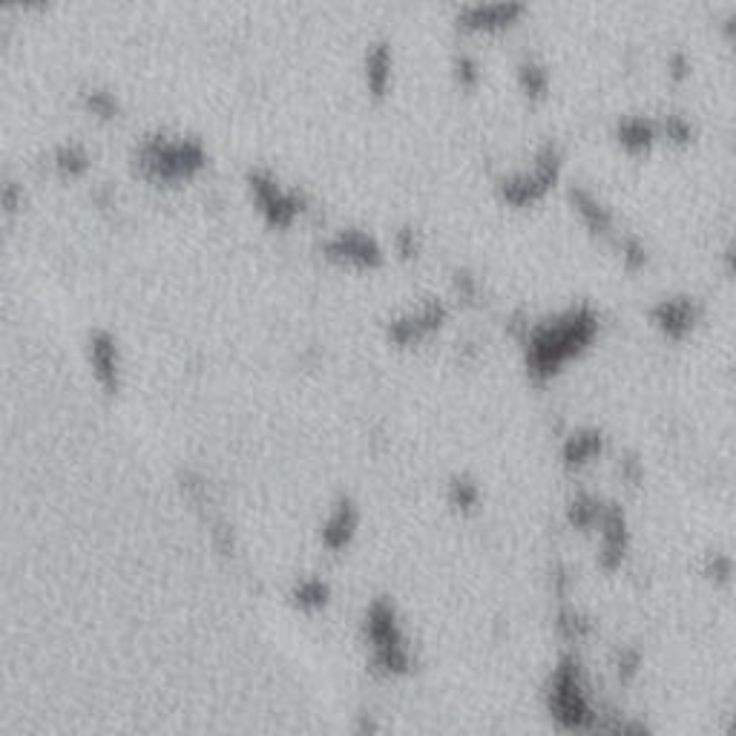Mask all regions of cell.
Returning a JSON list of instances; mask_svg holds the SVG:
<instances>
[{
    "label": "cell",
    "mask_w": 736,
    "mask_h": 736,
    "mask_svg": "<svg viewBox=\"0 0 736 736\" xmlns=\"http://www.w3.org/2000/svg\"><path fill=\"white\" fill-rule=\"evenodd\" d=\"M596 334L598 314L587 302L570 305L547 320L532 322V325L527 322L524 354H527L529 377L538 383L550 380L555 371H561L564 363H570L593 343Z\"/></svg>",
    "instance_id": "6da1fadb"
},
{
    "label": "cell",
    "mask_w": 736,
    "mask_h": 736,
    "mask_svg": "<svg viewBox=\"0 0 736 736\" xmlns=\"http://www.w3.org/2000/svg\"><path fill=\"white\" fill-rule=\"evenodd\" d=\"M547 713L550 719L567 734L596 736L601 725V713L596 711V702L590 696V685L584 676V667L575 656H561L558 665L552 667L550 682L544 690Z\"/></svg>",
    "instance_id": "7a4b0ae2"
},
{
    "label": "cell",
    "mask_w": 736,
    "mask_h": 736,
    "mask_svg": "<svg viewBox=\"0 0 736 736\" xmlns=\"http://www.w3.org/2000/svg\"><path fill=\"white\" fill-rule=\"evenodd\" d=\"M138 167L159 182H179L202 170L205 164V147L199 138H173L156 133L144 136L136 150Z\"/></svg>",
    "instance_id": "3957f363"
},
{
    "label": "cell",
    "mask_w": 736,
    "mask_h": 736,
    "mask_svg": "<svg viewBox=\"0 0 736 736\" xmlns=\"http://www.w3.org/2000/svg\"><path fill=\"white\" fill-rule=\"evenodd\" d=\"M366 639L371 644V659L383 673H406L412 653L403 636V627L389 601L377 598L366 613Z\"/></svg>",
    "instance_id": "277c9868"
},
{
    "label": "cell",
    "mask_w": 736,
    "mask_h": 736,
    "mask_svg": "<svg viewBox=\"0 0 736 736\" xmlns=\"http://www.w3.org/2000/svg\"><path fill=\"white\" fill-rule=\"evenodd\" d=\"M561 173V150L555 141H544L535 153V159L524 170H515L498 182V190L509 205H532L538 202L552 184L558 182Z\"/></svg>",
    "instance_id": "5b68a950"
},
{
    "label": "cell",
    "mask_w": 736,
    "mask_h": 736,
    "mask_svg": "<svg viewBox=\"0 0 736 736\" xmlns=\"http://www.w3.org/2000/svg\"><path fill=\"white\" fill-rule=\"evenodd\" d=\"M702 317H705V305L696 297H690V294L662 297L659 302H653V308H650L653 325L673 343L690 337L699 328Z\"/></svg>",
    "instance_id": "8992f818"
},
{
    "label": "cell",
    "mask_w": 736,
    "mask_h": 736,
    "mask_svg": "<svg viewBox=\"0 0 736 736\" xmlns=\"http://www.w3.org/2000/svg\"><path fill=\"white\" fill-rule=\"evenodd\" d=\"M248 184H251L253 199L259 210L274 222V225H291L297 219V213L302 210V202L294 190H285L282 184L276 182L274 176L262 167H256L248 173Z\"/></svg>",
    "instance_id": "52a82bcc"
},
{
    "label": "cell",
    "mask_w": 736,
    "mask_h": 736,
    "mask_svg": "<svg viewBox=\"0 0 736 736\" xmlns=\"http://www.w3.org/2000/svg\"><path fill=\"white\" fill-rule=\"evenodd\" d=\"M596 535H598V564L613 573L616 567H621L624 555H627V547H630V527H627V515L619 504L604 506L601 518L596 524Z\"/></svg>",
    "instance_id": "ba28073f"
},
{
    "label": "cell",
    "mask_w": 736,
    "mask_h": 736,
    "mask_svg": "<svg viewBox=\"0 0 736 736\" xmlns=\"http://www.w3.org/2000/svg\"><path fill=\"white\" fill-rule=\"evenodd\" d=\"M446 320V305L440 299H423L417 308L394 317L389 322V334L394 343L406 345V343H417L429 334H435L437 328Z\"/></svg>",
    "instance_id": "9c48e42d"
},
{
    "label": "cell",
    "mask_w": 736,
    "mask_h": 736,
    "mask_svg": "<svg viewBox=\"0 0 736 736\" xmlns=\"http://www.w3.org/2000/svg\"><path fill=\"white\" fill-rule=\"evenodd\" d=\"M325 253L331 259H340V262H351V265H377L380 262V245L374 236H368L366 230L357 228H343L337 230L328 242H325Z\"/></svg>",
    "instance_id": "30bf717a"
},
{
    "label": "cell",
    "mask_w": 736,
    "mask_h": 736,
    "mask_svg": "<svg viewBox=\"0 0 736 736\" xmlns=\"http://www.w3.org/2000/svg\"><path fill=\"white\" fill-rule=\"evenodd\" d=\"M527 9L521 3H469L458 12V26L469 32H498L518 21Z\"/></svg>",
    "instance_id": "8fae6325"
},
{
    "label": "cell",
    "mask_w": 736,
    "mask_h": 736,
    "mask_svg": "<svg viewBox=\"0 0 736 736\" xmlns=\"http://www.w3.org/2000/svg\"><path fill=\"white\" fill-rule=\"evenodd\" d=\"M87 351H90V363L95 368V377L101 380V386L110 391L118 389V383H121V360H118V345H115L113 334L104 331V328L90 331Z\"/></svg>",
    "instance_id": "7c38bea8"
},
{
    "label": "cell",
    "mask_w": 736,
    "mask_h": 736,
    "mask_svg": "<svg viewBox=\"0 0 736 736\" xmlns=\"http://www.w3.org/2000/svg\"><path fill=\"white\" fill-rule=\"evenodd\" d=\"M662 138L659 133V121L647 118V115H621L616 124V141L627 153H647L656 141Z\"/></svg>",
    "instance_id": "4fadbf2b"
},
{
    "label": "cell",
    "mask_w": 736,
    "mask_h": 736,
    "mask_svg": "<svg viewBox=\"0 0 736 736\" xmlns=\"http://www.w3.org/2000/svg\"><path fill=\"white\" fill-rule=\"evenodd\" d=\"M604 452V435L598 429H575L564 437V446H561V460L567 469H584L587 463H593Z\"/></svg>",
    "instance_id": "5bb4252c"
},
{
    "label": "cell",
    "mask_w": 736,
    "mask_h": 736,
    "mask_svg": "<svg viewBox=\"0 0 736 736\" xmlns=\"http://www.w3.org/2000/svg\"><path fill=\"white\" fill-rule=\"evenodd\" d=\"M570 202H573L575 213L581 216V222L593 233H601V236L613 233V213L590 187H573L570 190Z\"/></svg>",
    "instance_id": "9a60e30c"
},
{
    "label": "cell",
    "mask_w": 736,
    "mask_h": 736,
    "mask_svg": "<svg viewBox=\"0 0 736 736\" xmlns=\"http://www.w3.org/2000/svg\"><path fill=\"white\" fill-rule=\"evenodd\" d=\"M354 529H357V509H354L351 501H340L331 509V515L325 518V524H322V541L331 550H343L345 544L351 541Z\"/></svg>",
    "instance_id": "2e32d148"
},
{
    "label": "cell",
    "mask_w": 736,
    "mask_h": 736,
    "mask_svg": "<svg viewBox=\"0 0 736 736\" xmlns=\"http://www.w3.org/2000/svg\"><path fill=\"white\" fill-rule=\"evenodd\" d=\"M391 81V46L386 41H374L366 49V84L374 95H383Z\"/></svg>",
    "instance_id": "e0dca14e"
},
{
    "label": "cell",
    "mask_w": 736,
    "mask_h": 736,
    "mask_svg": "<svg viewBox=\"0 0 736 736\" xmlns=\"http://www.w3.org/2000/svg\"><path fill=\"white\" fill-rule=\"evenodd\" d=\"M518 87H521V92H524L527 98H532V101L547 98V92H550V69L544 67L538 58L524 55V58L518 61Z\"/></svg>",
    "instance_id": "ac0fdd59"
},
{
    "label": "cell",
    "mask_w": 736,
    "mask_h": 736,
    "mask_svg": "<svg viewBox=\"0 0 736 736\" xmlns=\"http://www.w3.org/2000/svg\"><path fill=\"white\" fill-rule=\"evenodd\" d=\"M699 573L713 587H731L736 581V558L725 550L705 552V558L699 564Z\"/></svg>",
    "instance_id": "d6986e66"
},
{
    "label": "cell",
    "mask_w": 736,
    "mask_h": 736,
    "mask_svg": "<svg viewBox=\"0 0 736 736\" xmlns=\"http://www.w3.org/2000/svg\"><path fill=\"white\" fill-rule=\"evenodd\" d=\"M604 506H607V501H601L596 495L578 492L575 498H570V504H567V518H570V524L575 529H596Z\"/></svg>",
    "instance_id": "ffe728a7"
},
{
    "label": "cell",
    "mask_w": 736,
    "mask_h": 736,
    "mask_svg": "<svg viewBox=\"0 0 736 736\" xmlns=\"http://www.w3.org/2000/svg\"><path fill=\"white\" fill-rule=\"evenodd\" d=\"M449 504L455 506L458 512H472L481 504V486L466 478V475H458L449 483Z\"/></svg>",
    "instance_id": "44dd1931"
},
{
    "label": "cell",
    "mask_w": 736,
    "mask_h": 736,
    "mask_svg": "<svg viewBox=\"0 0 736 736\" xmlns=\"http://www.w3.org/2000/svg\"><path fill=\"white\" fill-rule=\"evenodd\" d=\"M555 627H558V633H561L567 642H581V639H587V636H590L593 621L587 619L581 610H575V607H564V610L558 613Z\"/></svg>",
    "instance_id": "7402d4cb"
},
{
    "label": "cell",
    "mask_w": 736,
    "mask_h": 736,
    "mask_svg": "<svg viewBox=\"0 0 736 736\" xmlns=\"http://www.w3.org/2000/svg\"><path fill=\"white\" fill-rule=\"evenodd\" d=\"M87 164H90V156H87V150H84L78 141H67V144H61V147L55 150V167H58V173H64V176H78V173H84Z\"/></svg>",
    "instance_id": "603a6c76"
},
{
    "label": "cell",
    "mask_w": 736,
    "mask_h": 736,
    "mask_svg": "<svg viewBox=\"0 0 736 736\" xmlns=\"http://www.w3.org/2000/svg\"><path fill=\"white\" fill-rule=\"evenodd\" d=\"M659 133L673 144H690L696 138V124L685 113H665L659 121Z\"/></svg>",
    "instance_id": "cb8c5ba5"
},
{
    "label": "cell",
    "mask_w": 736,
    "mask_h": 736,
    "mask_svg": "<svg viewBox=\"0 0 736 736\" xmlns=\"http://www.w3.org/2000/svg\"><path fill=\"white\" fill-rule=\"evenodd\" d=\"M596 736H653V731L642 719H624V716H604Z\"/></svg>",
    "instance_id": "d4e9b609"
},
{
    "label": "cell",
    "mask_w": 736,
    "mask_h": 736,
    "mask_svg": "<svg viewBox=\"0 0 736 736\" xmlns=\"http://www.w3.org/2000/svg\"><path fill=\"white\" fill-rule=\"evenodd\" d=\"M294 601L305 610H317L328 601V584L320 578H302L294 587Z\"/></svg>",
    "instance_id": "484cf974"
},
{
    "label": "cell",
    "mask_w": 736,
    "mask_h": 736,
    "mask_svg": "<svg viewBox=\"0 0 736 736\" xmlns=\"http://www.w3.org/2000/svg\"><path fill=\"white\" fill-rule=\"evenodd\" d=\"M84 107L92 115H101V118H113L118 113V101H115L113 92L107 90H87L84 92Z\"/></svg>",
    "instance_id": "4316f807"
},
{
    "label": "cell",
    "mask_w": 736,
    "mask_h": 736,
    "mask_svg": "<svg viewBox=\"0 0 736 736\" xmlns=\"http://www.w3.org/2000/svg\"><path fill=\"white\" fill-rule=\"evenodd\" d=\"M619 251L621 259H624V265H627L630 271H639V268L647 265V248H644L642 239H636V236H621Z\"/></svg>",
    "instance_id": "83f0119b"
},
{
    "label": "cell",
    "mask_w": 736,
    "mask_h": 736,
    "mask_svg": "<svg viewBox=\"0 0 736 736\" xmlns=\"http://www.w3.org/2000/svg\"><path fill=\"white\" fill-rule=\"evenodd\" d=\"M639 667H642V653L636 647H621L619 656H616V673H619V679H624V682L636 679Z\"/></svg>",
    "instance_id": "f1b7e54d"
},
{
    "label": "cell",
    "mask_w": 736,
    "mask_h": 736,
    "mask_svg": "<svg viewBox=\"0 0 736 736\" xmlns=\"http://www.w3.org/2000/svg\"><path fill=\"white\" fill-rule=\"evenodd\" d=\"M455 75H458L460 87H475L481 81V69H478V61L466 52H460L455 58Z\"/></svg>",
    "instance_id": "f546056e"
},
{
    "label": "cell",
    "mask_w": 736,
    "mask_h": 736,
    "mask_svg": "<svg viewBox=\"0 0 736 736\" xmlns=\"http://www.w3.org/2000/svg\"><path fill=\"white\" fill-rule=\"evenodd\" d=\"M667 72H670L673 81H685L690 75V58L682 52V49L670 52V58H667Z\"/></svg>",
    "instance_id": "4dcf8cb0"
},
{
    "label": "cell",
    "mask_w": 736,
    "mask_h": 736,
    "mask_svg": "<svg viewBox=\"0 0 736 736\" xmlns=\"http://www.w3.org/2000/svg\"><path fill=\"white\" fill-rule=\"evenodd\" d=\"M394 239H397V251L403 253V256H417L420 242H417V233L412 228H400Z\"/></svg>",
    "instance_id": "1f68e13d"
},
{
    "label": "cell",
    "mask_w": 736,
    "mask_h": 736,
    "mask_svg": "<svg viewBox=\"0 0 736 736\" xmlns=\"http://www.w3.org/2000/svg\"><path fill=\"white\" fill-rule=\"evenodd\" d=\"M719 38L736 49V9H728V12L719 18Z\"/></svg>",
    "instance_id": "d6a6232c"
},
{
    "label": "cell",
    "mask_w": 736,
    "mask_h": 736,
    "mask_svg": "<svg viewBox=\"0 0 736 736\" xmlns=\"http://www.w3.org/2000/svg\"><path fill=\"white\" fill-rule=\"evenodd\" d=\"M722 271L736 279V230L731 233V239L725 242V248H722Z\"/></svg>",
    "instance_id": "836d02e7"
},
{
    "label": "cell",
    "mask_w": 736,
    "mask_h": 736,
    "mask_svg": "<svg viewBox=\"0 0 736 736\" xmlns=\"http://www.w3.org/2000/svg\"><path fill=\"white\" fill-rule=\"evenodd\" d=\"M455 288H458L460 297L472 299L478 294V279L472 274H466V271H458V274H455Z\"/></svg>",
    "instance_id": "e575fe53"
},
{
    "label": "cell",
    "mask_w": 736,
    "mask_h": 736,
    "mask_svg": "<svg viewBox=\"0 0 736 736\" xmlns=\"http://www.w3.org/2000/svg\"><path fill=\"white\" fill-rule=\"evenodd\" d=\"M621 472H624V478H627L630 483H639V481H642V475H644L642 463H639L636 458L621 460Z\"/></svg>",
    "instance_id": "d590c367"
},
{
    "label": "cell",
    "mask_w": 736,
    "mask_h": 736,
    "mask_svg": "<svg viewBox=\"0 0 736 736\" xmlns=\"http://www.w3.org/2000/svg\"><path fill=\"white\" fill-rule=\"evenodd\" d=\"M722 736H736V708L731 711V716H728V722H725V731H722Z\"/></svg>",
    "instance_id": "8d00e7d4"
}]
</instances>
